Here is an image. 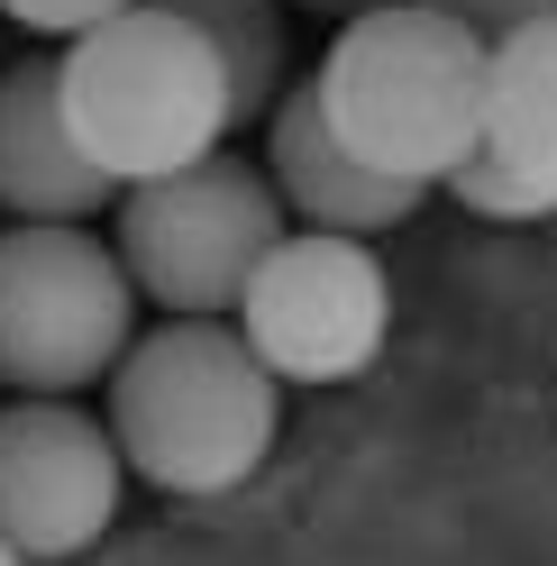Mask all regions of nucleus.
<instances>
[{
  "label": "nucleus",
  "instance_id": "nucleus-1",
  "mask_svg": "<svg viewBox=\"0 0 557 566\" xmlns=\"http://www.w3.org/2000/svg\"><path fill=\"white\" fill-rule=\"evenodd\" d=\"M320 111L375 174L430 192L484 147V92L494 46L430 0H393L375 19H347L320 55Z\"/></svg>",
  "mask_w": 557,
  "mask_h": 566
},
{
  "label": "nucleus",
  "instance_id": "nucleus-2",
  "mask_svg": "<svg viewBox=\"0 0 557 566\" xmlns=\"http://www.w3.org/2000/svg\"><path fill=\"white\" fill-rule=\"evenodd\" d=\"M274 394H284V375L248 347V329L165 321L111 375V439L128 457V475L201 503V493H229L265 467L274 430H284Z\"/></svg>",
  "mask_w": 557,
  "mask_h": 566
},
{
  "label": "nucleus",
  "instance_id": "nucleus-3",
  "mask_svg": "<svg viewBox=\"0 0 557 566\" xmlns=\"http://www.w3.org/2000/svg\"><path fill=\"white\" fill-rule=\"evenodd\" d=\"M64 119H74L83 156L128 192L220 156V137L238 128V92L192 19H174L165 0H137L64 46Z\"/></svg>",
  "mask_w": 557,
  "mask_h": 566
},
{
  "label": "nucleus",
  "instance_id": "nucleus-4",
  "mask_svg": "<svg viewBox=\"0 0 557 566\" xmlns=\"http://www.w3.org/2000/svg\"><path fill=\"white\" fill-rule=\"evenodd\" d=\"M274 247H284V192L248 156H201L165 184H128V210H119V256L137 293L165 302L174 321L238 311Z\"/></svg>",
  "mask_w": 557,
  "mask_h": 566
},
{
  "label": "nucleus",
  "instance_id": "nucleus-5",
  "mask_svg": "<svg viewBox=\"0 0 557 566\" xmlns=\"http://www.w3.org/2000/svg\"><path fill=\"white\" fill-rule=\"evenodd\" d=\"M137 274L119 247L74 220H19L0 238V384L19 394H83L128 357Z\"/></svg>",
  "mask_w": 557,
  "mask_h": 566
},
{
  "label": "nucleus",
  "instance_id": "nucleus-6",
  "mask_svg": "<svg viewBox=\"0 0 557 566\" xmlns=\"http://www.w3.org/2000/svg\"><path fill=\"white\" fill-rule=\"evenodd\" d=\"M385 321H393L385 265H375L366 238H338V229L284 238L256 265L248 302H238L248 347L284 384H347V375H366L375 347H385Z\"/></svg>",
  "mask_w": 557,
  "mask_h": 566
},
{
  "label": "nucleus",
  "instance_id": "nucleus-7",
  "mask_svg": "<svg viewBox=\"0 0 557 566\" xmlns=\"http://www.w3.org/2000/svg\"><path fill=\"white\" fill-rule=\"evenodd\" d=\"M119 439L74 402L28 394L0 411V539L19 557H83L119 512Z\"/></svg>",
  "mask_w": 557,
  "mask_h": 566
},
{
  "label": "nucleus",
  "instance_id": "nucleus-8",
  "mask_svg": "<svg viewBox=\"0 0 557 566\" xmlns=\"http://www.w3.org/2000/svg\"><path fill=\"white\" fill-rule=\"evenodd\" d=\"M274 192H284V210L302 229H338V238H375L421 210V192L393 184V174H375L347 137L329 128L320 111V83H293L284 101H274Z\"/></svg>",
  "mask_w": 557,
  "mask_h": 566
},
{
  "label": "nucleus",
  "instance_id": "nucleus-9",
  "mask_svg": "<svg viewBox=\"0 0 557 566\" xmlns=\"http://www.w3.org/2000/svg\"><path fill=\"white\" fill-rule=\"evenodd\" d=\"M111 174L83 156L74 119H64V64H10L0 74V210L19 220H83V210H111Z\"/></svg>",
  "mask_w": 557,
  "mask_h": 566
},
{
  "label": "nucleus",
  "instance_id": "nucleus-10",
  "mask_svg": "<svg viewBox=\"0 0 557 566\" xmlns=\"http://www.w3.org/2000/svg\"><path fill=\"white\" fill-rule=\"evenodd\" d=\"M484 147L557 192V19L521 28L494 46V92H484Z\"/></svg>",
  "mask_w": 557,
  "mask_h": 566
},
{
  "label": "nucleus",
  "instance_id": "nucleus-11",
  "mask_svg": "<svg viewBox=\"0 0 557 566\" xmlns=\"http://www.w3.org/2000/svg\"><path fill=\"white\" fill-rule=\"evenodd\" d=\"M174 19H192L211 55L229 64V92H238V128L248 119H274V101H284V10L274 0H165Z\"/></svg>",
  "mask_w": 557,
  "mask_h": 566
},
{
  "label": "nucleus",
  "instance_id": "nucleus-12",
  "mask_svg": "<svg viewBox=\"0 0 557 566\" xmlns=\"http://www.w3.org/2000/svg\"><path fill=\"white\" fill-rule=\"evenodd\" d=\"M448 192H458L475 220H548V210H557V192H548V184H530L521 165H503L494 147H475L458 174H448Z\"/></svg>",
  "mask_w": 557,
  "mask_h": 566
},
{
  "label": "nucleus",
  "instance_id": "nucleus-13",
  "mask_svg": "<svg viewBox=\"0 0 557 566\" xmlns=\"http://www.w3.org/2000/svg\"><path fill=\"white\" fill-rule=\"evenodd\" d=\"M19 28H38V38H92L101 19H119V10H137V0H0Z\"/></svg>",
  "mask_w": 557,
  "mask_h": 566
},
{
  "label": "nucleus",
  "instance_id": "nucleus-14",
  "mask_svg": "<svg viewBox=\"0 0 557 566\" xmlns=\"http://www.w3.org/2000/svg\"><path fill=\"white\" fill-rule=\"evenodd\" d=\"M430 10H448V19H466L484 46H503V38H521V28H539V19H557V0H430Z\"/></svg>",
  "mask_w": 557,
  "mask_h": 566
},
{
  "label": "nucleus",
  "instance_id": "nucleus-15",
  "mask_svg": "<svg viewBox=\"0 0 557 566\" xmlns=\"http://www.w3.org/2000/svg\"><path fill=\"white\" fill-rule=\"evenodd\" d=\"M302 10H320L329 28H347V19H375V10H393V0H302Z\"/></svg>",
  "mask_w": 557,
  "mask_h": 566
},
{
  "label": "nucleus",
  "instance_id": "nucleus-16",
  "mask_svg": "<svg viewBox=\"0 0 557 566\" xmlns=\"http://www.w3.org/2000/svg\"><path fill=\"white\" fill-rule=\"evenodd\" d=\"M0 566H38V557H19V548H10V539H0Z\"/></svg>",
  "mask_w": 557,
  "mask_h": 566
}]
</instances>
